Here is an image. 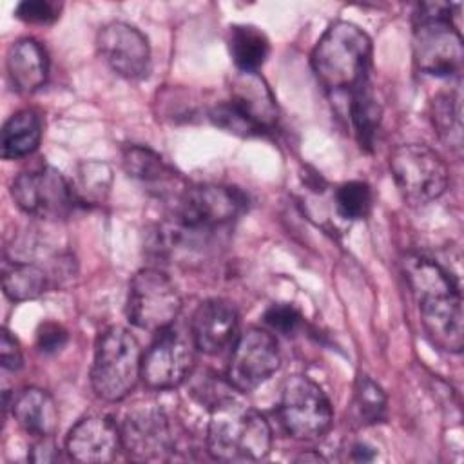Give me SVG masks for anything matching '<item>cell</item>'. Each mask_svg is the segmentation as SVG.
<instances>
[{"instance_id":"1","label":"cell","mask_w":464,"mask_h":464,"mask_svg":"<svg viewBox=\"0 0 464 464\" xmlns=\"http://www.w3.org/2000/svg\"><path fill=\"white\" fill-rule=\"evenodd\" d=\"M372 63L370 36L350 22H334L317 40L312 53V69L328 91L352 92L368 82Z\"/></svg>"},{"instance_id":"2","label":"cell","mask_w":464,"mask_h":464,"mask_svg":"<svg viewBox=\"0 0 464 464\" xmlns=\"http://www.w3.org/2000/svg\"><path fill=\"white\" fill-rule=\"evenodd\" d=\"M270 448L272 430L257 410L230 397L214 404L207 428V450L212 459L261 460Z\"/></svg>"},{"instance_id":"3","label":"cell","mask_w":464,"mask_h":464,"mask_svg":"<svg viewBox=\"0 0 464 464\" xmlns=\"http://www.w3.org/2000/svg\"><path fill=\"white\" fill-rule=\"evenodd\" d=\"M453 5L446 2L420 4L413 14V62L431 76H457L462 72L464 47L453 25Z\"/></svg>"},{"instance_id":"4","label":"cell","mask_w":464,"mask_h":464,"mask_svg":"<svg viewBox=\"0 0 464 464\" xmlns=\"http://www.w3.org/2000/svg\"><path fill=\"white\" fill-rule=\"evenodd\" d=\"M141 359L140 344L127 328L103 330L96 341L91 366L92 392L107 402L125 399L141 379Z\"/></svg>"},{"instance_id":"5","label":"cell","mask_w":464,"mask_h":464,"mask_svg":"<svg viewBox=\"0 0 464 464\" xmlns=\"http://www.w3.org/2000/svg\"><path fill=\"white\" fill-rule=\"evenodd\" d=\"M125 308L134 326L160 334L174 324L181 312V297L165 272L149 266L132 276Z\"/></svg>"},{"instance_id":"6","label":"cell","mask_w":464,"mask_h":464,"mask_svg":"<svg viewBox=\"0 0 464 464\" xmlns=\"http://www.w3.org/2000/svg\"><path fill=\"white\" fill-rule=\"evenodd\" d=\"M277 417L285 431L299 440L321 439L334 422V411L326 393L304 375H292L283 384Z\"/></svg>"},{"instance_id":"7","label":"cell","mask_w":464,"mask_h":464,"mask_svg":"<svg viewBox=\"0 0 464 464\" xmlns=\"http://www.w3.org/2000/svg\"><path fill=\"white\" fill-rule=\"evenodd\" d=\"M390 169L399 192L410 205H426L440 198L448 188V167L426 145H399L390 156Z\"/></svg>"},{"instance_id":"8","label":"cell","mask_w":464,"mask_h":464,"mask_svg":"<svg viewBox=\"0 0 464 464\" xmlns=\"http://www.w3.org/2000/svg\"><path fill=\"white\" fill-rule=\"evenodd\" d=\"M246 196L230 185H194L176 198L174 221L196 232H212L232 223L246 208Z\"/></svg>"},{"instance_id":"9","label":"cell","mask_w":464,"mask_h":464,"mask_svg":"<svg viewBox=\"0 0 464 464\" xmlns=\"http://www.w3.org/2000/svg\"><path fill=\"white\" fill-rule=\"evenodd\" d=\"M11 196L25 214L47 221L69 218L78 205L72 183L49 165L20 172L13 179Z\"/></svg>"},{"instance_id":"10","label":"cell","mask_w":464,"mask_h":464,"mask_svg":"<svg viewBox=\"0 0 464 464\" xmlns=\"http://www.w3.org/2000/svg\"><path fill=\"white\" fill-rule=\"evenodd\" d=\"M121 448L134 460H161L174 450L170 420L156 402L134 404L121 424Z\"/></svg>"},{"instance_id":"11","label":"cell","mask_w":464,"mask_h":464,"mask_svg":"<svg viewBox=\"0 0 464 464\" xmlns=\"http://www.w3.org/2000/svg\"><path fill=\"white\" fill-rule=\"evenodd\" d=\"M281 364L277 341L261 328L245 330L232 350L227 379L239 392H252L268 381Z\"/></svg>"},{"instance_id":"12","label":"cell","mask_w":464,"mask_h":464,"mask_svg":"<svg viewBox=\"0 0 464 464\" xmlns=\"http://www.w3.org/2000/svg\"><path fill=\"white\" fill-rule=\"evenodd\" d=\"M194 368V343L172 326L160 332L141 359V381L150 390L178 388Z\"/></svg>"},{"instance_id":"13","label":"cell","mask_w":464,"mask_h":464,"mask_svg":"<svg viewBox=\"0 0 464 464\" xmlns=\"http://www.w3.org/2000/svg\"><path fill=\"white\" fill-rule=\"evenodd\" d=\"M105 63L127 80H141L150 69V45L147 36L130 24L109 22L96 40Z\"/></svg>"},{"instance_id":"14","label":"cell","mask_w":464,"mask_h":464,"mask_svg":"<svg viewBox=\"0 0 464 464\" xmlns=\"http://www.w3.org/2000/svg\"><path fill=\"white\" fill-rule=\"evenodd\" d=\"M120 450V426L107 415L80 419L65 439L67 455L78 462H111Z\"/></svg>"},{"instance_id":"15","label":"cell","mask_w":464,"mask_h":464,"mask_svg":"<svg viewBox=\"0 0 464 464\" xmlns=\"http://www.w3.org/2000/svg\"><path fill=\"white\" fill-rule=\"evenodd\" d=\"M422 326L435 346L444 352L459 353L464 346L462 299L460 292L426 295L417 301Z\"/></svg>"},{"instance_id":"16","label":"cell","mask_w":464,"mask_h":464,"mask_svg":"<svg viewBox=\"0 0 464 464\" xmlns=\"http://www.w3.org/2000/svg\"><path fill=\"white\" fill-rule=\"evenodd\" d=\"M239 314L234 303L214 297L203 301L190 321V335L194 346L208 355L223 352L236 337Z\"/></svg>"},{"instance_id":"17","label":"cell","mask_w":464,"mask_h":464,"mask_svg":"<svg viewBox=\"0 0 464 464\" xmlns=\"http://www.w3.org/2000/svg\"><path fill=\"white\" fill-rule=\"evenodd\" d=\"M11 85L20 94H33L49 76V58L42 44L34 38L16 40L5 58Z\"/></svg>"},{"instance_id":"18","label":"cell","mask_w":464,"mask_h":464,"mask_svg":"<svg viewBox=\"0 0 464 464\" xmlns=\"http://www.w3.org/2000/svg\"><path fill=\"white\" fill-rule=\"evenodd\" d=\"M228 102L263 132H268L276 123V100L257 72H241L234 82Z\"/></svg>"},{"instance_id":"19","label":"cell","mask_w":464,"mask_h":464,"mask_svg":"<svg viewBox=\"0 0 464 464\" xmlns=\"http://www.w3.org/2000/svg\"><path fill=\"white\" fill-rule=\"evenodd\" d=\"M18 426L33 437L53 435L58 426V408L53 397L42 388H24L9 404Z\"/></svg>"},{"instance_id":"20","label":"cell","mask_w":464,"mask_h":464,"mask_svg":"<svg viewBox=\"0 0 464 464\" xmlns=\"http://www.w3.org/2000/svg\"><path fill=\"white\" fill-rule=\"evenodd\" d=\"M42 138V120L36 111H16L2 129V156L18 160L34 152Z\"/></svg>"},{"instance_id":"21","label":"cell","mask_w":464,"mask_h":464,"mask_svg":"<svg viewBox=\"0 0 464 464\" xmlns=\"http://www.w3.org/2000/svg\"><path fill=\"white\" fill-rule=\"evenodd\" d=\"M402 268L406 281L411 292L415 294L417 301L426 295L459 290V285L453 279V276L448 274L439 263L428 257L408 254L402 261Z\"/></svg>"},{"instance_id":"22","label":"cell","mask_w":464,"mask_h":464,"mask_svg":"<svg viewBox=\"0 0 464 464\" xmlns=\"http://www.w3.org/2000/svg\"><path fill=\"white\" fill-rule=\"evenodd\" d=\"M228 51L241 72H257L268 58L270 42L261 29L239 24L230 27Z\"/></svg>"},{"instance_id":"23","label":"cell","mask_w":464,"mask_h":464,"mask_svg":"<svg viewBox=\"0 0 464 464\" xmlns=\"http://www.w3.org/2000/svg\"><path fill=\"white\" fill-rule=\"evenodd\" d=\"M381 114L382 109L370 82H364L350 92V118L361 149L372 150L381 123Z\"/></svg>"},{"instance_id":"24","label":"cell","mask_w":464,"mask_h":464,"mask_svg":"<svg viewBox=\"0 0 464 464\" xmlns=\"http://www.w3.org/2000/svg\"><path fill=\"white\" fill-rule=\"evenodd\" d=\"M431 123L440 141L455 150H462V109L459 92H439L430 103Z\"/></svg>"},{"instance_id":"25","label":"cell","mask_w":464,"mask_h":464,"mask_svg":"<svg viewBox=\"0 0 464 464\" xmlns=\"http://www.w3.org/2000/svg\"><path fill=\"white\" fill-rule=\"evenodd\" d=\"M121 163L130 178H136L147 185H160L161 188H167L169 183L176 179L174 170L163 161V158L141 145L127 147L123 150Z\"/></svg>"},{"instance_id":"26","label":"cell","mask_w":464,"mask_h":464,"mask_svg":"<svg viewBox=\"0 0 464 464\" xmlns=\"http://www.w3.org/2000/svg\"><path fill=\"white\" fill-rule=\"evenodd\" d=\"M47 274L29 261H14L4 268V294L14 303L40 297L47 290Z\"/></svg>"},{"instance_id":"27","label":"cell","mask_w":464,"mask_h":464,"mask_svg":"<svg viewBox=\"0 0 464 464\" xmlns=\"http://www.w3.org/2000/svg\"><path fill=\"white\" fill-rule=\"evenodd\" d=\"M352 413L362 426L382 422L386 417V395L368 375H357L352 397Z\"/></svg>"},{"instance_id":"28","label":"cell","mask_w":464,"mask_h":464,"mask_svg":"<svg viewBox=\"0 0 464 464\" xmlns=\"http://www.w3.org/2000/svg\"><path fill=\"white\" fill-rule=\"evenodd\" d=\"M112 174L105 163L89 161L78 167V185L74 188L78 205L80 203H100L107 198L111 188Z\"/></svg>"},{"instance_id":"29","label":"cell","mask_w":464,"mask_h":464,"mask_svg":"<svg viewBox=\"0 0 464 464\" xmlns=\"http://www.w3.org/2000/svg\"><path fill=\"white\" fill-rule=\"evenodd\" d=\"M372 188L366 181L352 179L344 181L335 190L337 212L346 219H362L372 208Z\"/></svg>"},{"instance_id":"30","label":"cell","mask_w":464,"mask_h":464,"mask_svg":"<svg viewBox=\"0 0 464 464\" xmlns=\"http://www.w3.org/2000/svg\"><path fill=\"white\" fill-rule=\"evenodd\" d=\"M263 319L274 332H279L283 335H294L303 324L301 312L288 303H277L268 306Z\"/></svg>"},{"instance_id":"31","label":"cell","mask_w":464,"mask_h":464,"mask_svg":"<svg viewBox=\"0 0 464 464\" xmlns=\"http://www.w3.org/2000/svg\"><path fill=\"white\" fill-rule=\"evenodd\" d=\"M14 14L27 24H53L60 16V5L49 0H25L16 5Z\"/></svg>"},{"instance_id":"32","label":"cell","mask_w":464,"mask_h":464,"mask_svg":"<svg viewBox=\"0 0 464 464\" xmlns=\"http://www.w3.org/2000/svg\"><path fill=\"white\" fill-rule=\"evenodd\" d=\"M69 334L67 330L53 321L42 323L36 330V346L44 353H56L67 344Z\"/></svg>"},{"instance_id":"33","label":"cell","mask_w":464,"mask_h":464,"mask_svg":"<svg viewBox=\"0 0 464 464\" xmlns=\"http://www.w3.org/2000/svg\"><path fill=\"white\" fill-rule=\"evenodd\" d=\"M0 361H2V366H4L5 370H13V372L20 370V368H22V362H24L20 344H18V341L11 335V332H9L7 328L2 330Z\"/></svg>"},{"instance_id":"34","label":"cell","mask_w":464,"mask_h":464,"mask_svg":"<svg viewBox=\"0 0 464 464\" xmlns=\"http://www.w3.org/2000/svg\"><path fill=\"white\" fill-rule=\"evenodd\" d=\"M29 459L33 462H56L62 459V455H60L58 446L54 444L53 437L47 435V437H38V440L31 448Z\"/></svg>"},{"instance_id":"35","label":"cell","mask_w":464,"mask_h":464,"mask_svg":"<svg viewBox=\"0 0 464 464\" xmlns=\"http://www.w3.org/2000/svg\"><path fill=\"white\" fill-rule=\"evenodd\" d=\"M350 453H352V459H353V460H372L373 455H375L373 450H372L370 446L362 444V442L353 444L352 450H350Z\"/></svg>"}]
</instances>
